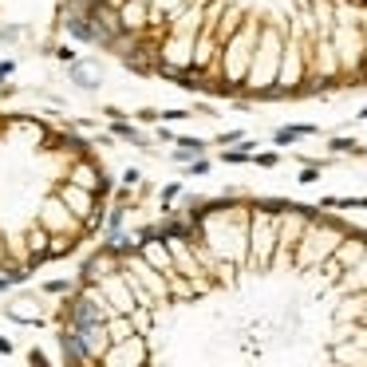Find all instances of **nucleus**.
<instances>
[{"mask_svg": "<svg viewBox=\"0 0 367 367\" xmlns=\"http://www.w3.org/2000/svg\"><path fill=\"white\" fill-rule=\"evenodd\" d=\"M356 119H359V123H363V119H367V103H363V107H359V111H356Z\"/></svg>", "mask_w": 367, "mask_h": 367, "instance_id": "nucleus-38", "label": "nucleus"}, {"mask_svg": "<svg viewBox=\"0 0 367 367\" xmlns=\"http://www.w3.org/2000/svg\"><path fill=\"white\" fill-rule=\"evenodd\" d=\"M245 139V130L241 127H229V130H221L218 139H213V147H233V142H241Z\"/></svg>", "mask_w": 367, "mask_h": 367, "instance_id": "nucleus-28", "label": "nucleus"}, {"mask_svg": "<svg viewBox=\"0 0 367 367\" xmlns=\"http://www.w3.org/2000/svg\"><path fill=\"white\" fill-rule=\"evenodd\" d=\"M111 198H115V206L135 209V194H130V186H115V189H111Z\"/></svg>", "mask_w": 367, "mask_h": 367, "instance_id": "nucleus-29", "label": "nucleus"}, {"mask_svg": "<svg viewBox=\"0 0 367 367\" xmlns=\"http://www.w3.org/2000/svg\"><path fill=\"white\" fill-rule=\"evenodd\" d=\"M316 135H320L316 123H288V127L273 130V142H277V147H297L300 139H316Z\"/></svg>", "mask_w": 367, "mask_h": 367, "instance_id": "nucleus-15", "label": "nucleus"}, {"mask_svg": "<svg viewBox=\"0 0 367 367\" xmlns=\"http://www.w3.org/2000/svg\"><path fill=\"white\" fill-rule=\"evenodd\" d=\"M201 154H209V142L198 139V135H178V139H174V150H170L174 162H189V158H201Z\"/></svg>", "mask_w": 367, "mask_h": 367, "instance_id": "nucleus-16", "label": "nucleus"}, {"mask_svg": "<svg viewBox=\"0 0 367 367\" xmlns=\"http://www.w3.org/2000/svg\"><path fill=\"white\" fill-rule=\"evenodd\" d=\"M186 4H189V0H150V8L162 12V20H166V16H174L178 8H186Z\"/></svg>", "mask_w": 367, "mask_h": 367, "instance_id": "nucleus-25", "label": "nucleus"}, {"mask_svg": "<svg viewBox=\"0 0 367 367\" xmlns=\"http://www.w3.org/2000/svg\"><path fill=\"white\" fill-rule=\"evenodd\" d=\"M328 154L332 158H367V147L359 139H352V135H332L328 139Z\"/></svg>", "mask_w": 367, "mask_h": 367, "instance_id": "nucleus-17", "label": "nucleus"}, {"mask_svg": "<svg viewBox=\"0 0 367 367\" xmlns=\"http://www.w3.org/2000/svg\"><path fill=\"white\" fill-rule=\"evenodd\" d=\"M154 139L166 142V147H174V139H178V135H174V130H170L166 123H154Z\"/></svg>", "mask_w": 367, "mask_h": 367, "instance_id": "nucleus-32", "label": "nucleus"}, {"mask_svg": "<svg viewBox=\"0 0 367 367\" xmlns=\"http://www.w3.org/2000/svg\"><path fill=\"white\" fill-rule=\"evenodd\" d=\"M75 4H83V0H75Z\"/></svg>", "mask_w": 367, "mask_h": 367, "instance_id": "nucleus-39", "label": "nucleus"}, {"mask_svg": "<svg viewBox=\"0 0 367 367\" xmlns=\"http://www.w3.org/2000/svg\"><path fill=\"white\" fill-rule=\"evenodd\" d=\"M80 241H83V237H75V233H51V241H48V257H51V261L71 257V253L80 249Z\"/></svg>", "mask_w": 367, "mask_h": 367, "instance_id": "nucleus-20", "label": "nucleus"}, {"mask_svg": "<svg viewBox=\"0 0 367 367\" xmlns=\"http://www.w3.org/2000/svg\"><path fill=\"white\" fill-rule=\"evenodd\" d=\"M12 71H16V63H12V60H0V80H8Z\"/></svg>", "mask_w": 367, "mask_h": 367, "instance_id": "nucleus-36", "label": "nucleus"}, {"mask_svg": "<svg viewBox=\"0 0 367 367\" xmlns=\"http://www.w3.org/2000/svg\"><path fill=\"white\" fill-rule=\"evenodd\" d=\"M344 233H347L344 221L332 218L328 209H320V218L304 229L300 245L292 249V268H297V273H308V268L324 265V261L332 257V253H336V245L344 241Z\"/></svg>", "mask_w": 367, "mask_h": 367, "instance_id": "nucleus-2", "label": "nucleus"}, {"mask_svg": "<svg viewBox=\"0 0 367 367\" xmlns=\"http://www.w3.org/2000/svg\"><path fill=\"white\" fill-rule=\"evenodd\" d=\"M257 36H261V16H245V24L221 40L218 68H213V75L221 83L245 91V71H249V60H253V48H257Z\"/></svg>", "mask_w": 367, "mask_h": 367, "instance_id": "nucleus-1", "label": "nucleus"}, {"mask_svg": "<svg viewBox=\"0 0 367 367\" xmlns=\"http://www.w3.org/2000/svg\"><path fill=\"white\" fill-rule=\"evenodd\" d=\"M68 75H71V83H75V87H83V91H95L103 83L99 68H91L87 60H71L68 63Z\"/></svg>", "mask_w": 367, "mask_h": 367, "instance_id": "nucleus-19", "label": "nucleus"}, {"mask_svg": "<svg viewBox=\"0 0 367 367\" xmlns=\"http://www.w3.org/2000/svg\"><path fill=\"white\" fill-rule=\"evenodd\" d=\"M135 123H139V127H154V123H158V111H154V107L135 111Z\"/></svg>", "mask_w": 367, "mask_h": 367, "instance_id": "nucleus-30", "label": "nucleus"}, {"mask_svg": "<svg viewBox=\"0 0 367 367\" xmlns=\"http://www.w3.org/2000/svg\"><path fill=\"white\" fill-rule=\"evenodd\" d=\"M182 194H186V186H182V182H170V186H162V194H158V209H162V213H166V209H174V201H178Z\"/></svg>", "mask_w": 367, "mask_h": 367, "instance_id": "nucleus-23", "label": "nucleus"}, {"mask_svg": "<svg viewBox=\"0 0 367 367\" xmlns=\"http://www.w3.org/2000/svg\"><path fill=\"white\" fill-rule=\"evenodd\" d=\"M194 119V111L189 107H170V111H158V123H186Z\"/></svg>", "mask_w": 367, "mask_h": 367, "instance_id": "nucleus-26", "label": "nucleus"}, {"mask_svg": "<svg viewBox=\"0 0 367 367\" xmlns=\"http://www.w3.org/2000/svg\"><path fill=\"white\" fill-rule=\"evenodd\" d=\"M280 51H285V24L277 16H261V36H257V48H253V60H249V71H245V95L277 83Z\"/></svg>", "mask_w": 367, "mask_h": 367, "instance_id": "nucleus-3", "label": "nucleus"}, {"mask_svg": "<svg viewBox=\"0 0 367 367\" xmlns=\"http://www.w3.org/2000/svg\"><path fill=\"white\" fill-rule=\"evenodd\" d=\"M12 352H16V344H12V340H4V336H0V356H12Z\"/></svg>", "mask_w": 367, "mask_h": 367, "instance_id": "nucleus-37", "label": "nucleus"}, {"mask_svg": "<svg viewBox=\"0 0 367 367\" xmlns=\"http://www.w3.org/2000/svg\"><path fill=\"white\" fill-rule=\"evenodd\" d=\"M63 178L68 182H75V186H87V189H95V194H99L103 201L111 198V178L107 174H103V166L95 158H91V154H80V158H71V166L63 170Z\"/></svg>", "mask_w": 367, "mask_h": 367, "instance_id": "nucleus-9", "label": "nucleus"}, {"mask_svg": "<svg viewBox=\"0 0 367 367\" xmlns=\"http://www.w3.org/2000/svg\"><path fill=\"white\" fill-rule=\"evenodd\" d=\"M51 56H56V60H63V63H71V60H80V56H75V48H71V44H60V48L51 51Z\"/></svg>", "mask_w": 367, "mask_h": 367, "instance_id": "nucleus-33", "label": "nucleus"}, {"mask_svg": "<svg viewBox=\"0 0 367 367\" xmlns=\"http://www.w3.org/2000/svg\"><path fill=\"white\" fill-rule=\"evenodd\" d=\"M332 44H336V56H340L344 75H352L356 63L363 60V51H367V24L336 20V28H332Z\"/></svg>", "mask_w": 367, "mask_h": 367, "instance_id": "nucleus-6", "label": "nucleus"}, {"mask_svg": "<svg viewBox=\"0 0 367 367\" xmlns=\"http://www.w3.org/2000/svg\"><path fill=\"white\" fill-rule=\"evenodd\" d=\"M56 340H60V359L63 363H91L87 347H83L80 332H75L71 324H56Z\"/></svg>", "mask_w": 367, "mask_h": 367, "instance_id": "nucleus-12", "label": "nucleus"}, {"mask_svg": "<svg viewBox=\"0 0 367 367\" xmlns=\"http://www.w3.org/2000/svg\"><path fill=\"white\" fill-rule=\"evenodd\" d=\"M123 186L139 189V186H142V170H139V166H127V170H123Z\"/></svg>", "mask_w": 367, "mask_h": 367, "instance_id": "nucleus-31", "label": "nucleus"}, {"mask_svg": "<svg viewBox=\"0 0 367 367\" xmlns=\"http://www.w3.org/2000/svg\"><path fill=\"white\" fill-rule=\"evenodd\" d=\"M189 111H194V115H201V119H213V115H218V111H213V103H209V99L194 103V107H189Z\"/></svg>", "mask_w": 367, "mask_h": 367, "instance_id": "nucleus-34", "label": "nucleus"}, {"mask_svg": "<svg viewBox=\"0 0 367 367\" xmlns=\"http://www.w3.org/2000/svg\"><path fill=\"white\" fill-rule=\"evenodd\" d=\"M139 328H135V320L130 316H111L107 320V340L111 344H119V340H127V336H135Z\"/></svg>", "mask_w": 367, "mask_h": 367, "instance_id": "nucleus-21", "label": "nucleus"}, {"mask_svg": "<svg viewBox=\"0 0 367 367\" xmlns=\"http://www.w3.org/2000/svg\"><path fill=\"white\" fill-rule=\"evenodd\" d=\"M150 359H154L150 332H135V336L119 340V344H111L107 352H103L99 363H123V367H130V363H150Z\"/></svg>", "mask_w": 367, "mask_h": 367, "instance_id": "nucleus-8", "label": "nucleus"}, {"mask_svg": "<svg viewBox=\"0 0 367 367\" xmlns=\"http://www.w3.org/2000/svg\"><path fill=\"white\" fill-rule=\"evenodd\" d=\"M194 40H198V36H186V32L162 28V36H158V68H189ZM158 68H154V71H158Z\"/></svg>", "mask_w": 367, "mask_h": 367, "instance_id": "nucleus-10", "label": "nucleus"}, {"mask_svg": "<svg viewBox=\"0 0 367 367\" xmlns=\"http://www.w3.org/2000/svg\"><path fill=\"white\" fill-rule=\"evenodd\" d=\"M186 166V178H201V174H209V158L201 154V158H189V162H182Z\"/></svg>", "mask_w": 367, "mask_h": 367, "instance_id": "nucleus-27", "label": "nucleus"}, {"mask_svg": "<svg viewBox=\"0 0 367 367\" xmlns=\"http://www.w3.org/2000/svg\"><path fill=\"white\" fill-rule=\"evenodd\" d=\"M253 150H257V139H241V142H233V147H221L218 150V158L225 162V166H245V162H253Z\"/></svg>", "mask_w": 367, "mask_h": 367, "instance_id": "nucleus-18", "label": "nucleus"}, {"mask_svg": "<svg viewBox=\"0 0 367 367\" xmlns=\"http://www.w3.org/2000/svg\"><path fill=\"white\" fill-rule=\"evenodd\" d=\"M111 139L127 142V147H139V150H150V135L139 127V123H127L123 115L119 119H111Z\"/></svg>", "mask_w": 367, "mask_h": 367, "instance_id": "nucleus-14", "label": "nucleus"}, {"mask_svg": "<svg viewBox=\"0 0 367 367\" xmlns=\"http://www.w3.org/2000/svg\"><path fill=\"white\" fill-rule=\"evenodd\" d=\"M111 268H119V257H111L107 249L95 245V249H91V257H83L80 277H75V280H80V285H83V280H99V277H107Z\"/></svg>", "mask_w": 367, "mask_h": 367, "instance_id": "nucleus-13", "label": "nucleus"}, {"mask_svg": "<svg viewBox=\"0 0 367 367\" xmlns=\"http://www.w3.org/2000/svg\"><path fill=\"white\" fill-rule=\"evenodd\" d=\"M273 253H277V209L257 198L249 201V261L241 268V277L245 273H268Z\"/></svg>", "mask_w": 367, "mask_h": 367, "instance_id": "nucleus-4", "label": "nucleus"}, {"mask_svg": "<svg viewBox=\"0 0 367 367\" xmlns=\"http://www.w3.org/2000/svg\"><path fill=\"white\" fill-rule=\"evenodd\" d=\"M280 162H285L280 150H253V166H261V170H277Z\"/></svg>", "mask_w": 367, "mask_h": 367, "instance_id": "nucleus-24", "label": "nucleus"}, {"mask_svg": "<svg viewBox=\"0 0 367 367\" xmlns=\"http://www.w3.org/2000/svg\"><path fill=\"white\" fill-rule=\"evenodd\" d=\"M95 285H99L103 300L111 304V312H115V316H130V312L139 308V304H135V292H130V285L123 280V268H111L107 277H99Z\"/></svg>", "mask_w": 367, "mask_h": 367, "instance_id": "nucleus-11", "label": "nucleus"}, {"mask_svg": "<svg viewBox=\"0 0 367 367\" xmlns=\"http://www.w3.org/2000/svg\"><path fill=\"white\" fill-rule=\"evenodd\" d=\"M32 218L40 221L48 233H75V237H83L87 241V233H83V221L71 213L68 206H63V198L51 189V194H44V201H40V209L32 213Z\"/></svg>", "mask_w": 367, "mask_h": 367, "instance_id": "nucleus-7", "label": "nucleus"}, {"mask_svg": "<svg viewBox=\"0 0 367 367\" xmlns=\"http://www.w3.org/2000/svg\"><path fill=\"white\" fill-rule=\"evenodd\" d=\"M75 285H80V280H68V277H51V280H44V297H71V292H75Z\"/></svg>", "mask_w": 367, "mask_h": 367, "instance_id": "nucleus-22", "label": "nucleus"}, {"mask_svg": "<svg viewBox=\"0 0 367 367\" xmlns=\"http://www.w3.org/2000/svg\"><path fill=\"white\" fill-rule=\"evenodd\" d=\"M336 209H367V198H340Z\"/></svg>", "mask_w": 367, "mask_h": 367, "instance_id": "nucleus-35", "label": "nucleus"}, {"mask_svg": "<svg viewBox=\"0 0 367 367\" xmlns=\"http://www.w3.org/2000/svg\"><path fill=\"white\" fill-rule=\"evenodd\" d=\"M304 80H308V40H304V36L285 32V51H280L277 83L288 91V99H292V91H297Z\"/></svg>", "mask_w": 367, "mask_h": 367, "instance_id": "nucleus-5", "label": "nucleus"}]
</instances>
